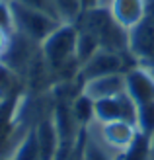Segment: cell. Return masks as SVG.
Listing matches in <instances>:
<instances>
[{"label": "cell", "mask_w": 154, "mask_h": 160, "mask_svg": "<svg viewBox=\"0 0 154 160\" xmlns=\"http://www.w3.org/2000/svg\"><path fill=\"white\" fill-rule=\"evenodd\" d=\"M82 160H111V158L107 156L105 148L100 147V142H96L94 139H86Z\"/></svg>", "instance_id": "17"}, {"label": "cell", "mask_w": 154, "mask_h": 160, "mask_svg": "<svg viewBox=\"0 0 154 160\" xmlns=\"http://www.w3.org/2000/svg\"><path fill=\"white\" fill-rule=\"evenodd\" d=\"M0 29L6 31L8 35H12L16 28H14V16H12V8H10V0H0Z\"/></svg>", "instance_id": "16"}, {"label": "cell", "mask_w": 154, "mask_h": 160, "mask_svg": "<svg viewBox=\"0 0 154 160\" xmlns=\"http://www.w3.org/2000/svg\"><path fill=\"white\" fill-rule=\"evenodd\" d=\"M10 8H12V16H14V28L18 33L26 35L27 39L35 43H41L43 39L53 33V31L61 26V22L53 18V16L45 14L35 8L23 6L18 0H10Z\"/></svg>", "instance_id": "2"}, {"label": "cell", "mask_w": 154, "mask_h": 160, "mask_svg": "<svg viewBox=\"0 0 154 160\" xmlns=\"http://www.w3.org/2000/svg\"><path fill=\"white\" fill-rule=\"evenodd\" d=\"M125 92L137 106L154 102V70L147 65H135L125 72Z\"/></svg>", "instance_id": "5"}, {"label": "cell", "mask_w": 154, "mask_h": 160, "mask_svg": "<svg viewBox=\"0 0 154 160\" xmlns=\"http://www.w3.org/2000/svg\"><path fill=\"white\" fill-rule=\"evenodd\" d=\"M70 111L74 115L78 127H88L90 121L94 119V100L84 92H80L70 103Z\"/></svg>", "instance_id": "10"}, {"label": "cell", "mask_w": 154, "mask_h": 160, "mask_svg": "<svg viewBox=\"0 0 154 160\" xmlns=\"http://www.w3.org/2000/svg\"><path fill=\"white\" fill-rule=\"evenodd\" d=\"M137 129L148 137L154 133V102L137 106Z\"/></svg>", "instance_id": "15"}, {"label": "cell", "mask_w": 154, "mask_h": 160, "mask_svg": "<svg viewBox=\"0 0 154 160\" xmlns=\"http://www.w3.org/2000/svg\"><path fill=\"white\" fill-rule=\"evenodd\" d=\"M82 92L96 102L102 98H111L121 92H125V72H115V74H105L92 80H86L82 84Z\"/></svg>", "instance_id": "6"}, {"label": "cell", "mask_w": 154, "mask_h": 160, "mask_svg": "<svg viewBox=\"0 0 154 160\" xmlns=\"http://www.w3.org/2000/svg\"><path fill=\"white\" fill-rule=\"evenodd\" d=\"M18 2L23 4V6L35 8V10H41V12H45V14H49V16H53V18L59 20V16H57V12H55L51 0H18ZM59 22H61V20H59ZM61 23H62V22H61Z\"/></svg>", "instance_id": "18"}, {"label": "cell", "mask_w": 154, "mask_h": 160, "mask_svg": "<svg viewBox=\"0 0 154 160\" xmlns=\"http://www.w3.org/2000/svg\"><path fill=\"white\" fill-rule=\"evenodd\" d=\"M12 160H41V150H39V141L35 129H31L26 133V137L22 139L18 145Z\"/></svg>", "instance_id": "13"}, {"label": "cell", "mask_w": 154, "mask_h": 160, "mask_svg": "<svg viewBox=\"0 0 154 160\" xmlns=\"http://www.w3.org/2000/svg\"><path fill=\"white\" fill-rule=\"evenodd\" d=\"M0 160H6V158H0Z\"/></svg>", "instance_id": "22"}, {"label": "cell", "mask_w": 154, "mask_h": 160, "mask_svg": "<svg viewBox=\"0 0 154 160\" xmlns=\"http://www.w3.org/2000/svg\"><path fill=\"white\" fill-rule=\"evenodd\" d=\"M94 119L98 123L129 121L137 125V103L127 92H121L111 98H102L94 102Z\"/></svg>", "instance_id": "3"}, {"label": "cell", "mask_w": 154, "mask_h": 160, "mask_svg": "<svg viewBox=\"0 0 154 160\" xmlns=\"http://www.w3.org/2000/svg\"><path fill=\"white\" fill-rule=\"evenodd\" d=\"M125 55H131V53H115V51H109V49H98L78 68V76L82 78V84L86 80H92V78H98V76L127 72L129 68H133V67H127Z\"/></svg>", "instance_id": "4"}, {"label": "cell", "mask_w": 154, "mask_h": 160, "mask_svg": "<svg viewBox=\"0 0 154 160\" xmlns=\"http://www.w3.org/2000/svg\"><path fill=\"white\" fill-rule=\"evenodd\" d=\"M80 4H82V14L88 12V10H94V8L100 6V0H80Z\"/></svg>", "instance_id": "20"}, {"label": "cell", "mask_w": 154, "mask_h": 160, "mask_svg": "<svg viewBox=\"0 0 154 160\" xmlns=\"http://www.w3.org/2000/svg\"><path fill=\"white\" fill-rule=\"evenodd\" d=\"M35 133L39 141V150H41V160H55L61 147V137L55 125V119L53 117L41 119L39 125L35 127Z\"/></svg>", "instance_id": "9"}, {"label": "cell", "mask_w": 154, "mask_h": 160, "mask_svg": "<svg viewBox=\"0 0 154 160\" xmlns=\"http://www.w3.org/2000/svg\"><path fill=\"white\" fill-rule=\"evenodd\" d=\"M76 43H78V26L76 23H61L53 33H49L39 47L47 68L51 70H62L68 65H78L76 59Z\"/></svg>", "instance_id": "1"}, {"label": "cell", "mask_w": 154, "mask_h": 160, "mask_svg": "<svg viewBox=\"0 0 154 160\" xmlns=\"http://www.w3.org/2000/svg\"><path fill=\"white\" fill-rule=\"evenodd\" d=\"M115 160H150V137L139 133L125 150H121Z\"/></svg>", "instance_id": "11"}, {"label": "cell", "mask_w": 154, "mask_h": 160, "mask_svg": "<svg viewBox=\"0 0 154 160\" xmlns=\"http://www.w3.org/2000/svg\"><path fill=\"white\" fill-rule=\"evenodd\" d=\"M109 10L119 26L131 29L147 14V0H111Z\"/></svg>", "instance_id": "7"}, {"label": "cell", "mask_w": 154, "mask_h": 160, "mask_svg": "<svg viewBox=\"0 0 154 160\" xmlns=\"http://www.w3.org/2000/svg\"><path fill=\"white\" fill-rule=\"evenodd\" d=\"M137 135H139L137 125L129 121H111V123L102 125V137L105 141V145L119 150V152L131 145Z\"/></svg>", "instance_id": "8"}, {"label": "cell", "mask_w": 154, "mask_h": 160, "mask_svg": "<svg viewBox=\"0 0 154 160\" xmlns=\"http://www.w3.org/2000/svg\"><path fill=\"white\" fill-rule=\"evenodd\" d=\"M53 8L62 23H76L82 16V4L80 0H51Z\"/></svg>", "instance_id": "14"}, {"label": "cell", "mask_w": 154, "mask_h": 160, "mask_svg": "<svg viewBox=\"0 0 154 160\" xmlns=\"http://www.w3.org/2000/svg\"><path fill=\"white\" fill-rule=\"evenodd\" d=\"M150 160H154V133L150 135Z\"/></svg>", "instance_id": "21"}, {"label": "cell", "mask_w": 154, "mask_h": 160, "mask_svg": "<svg viewBox=\"0 0 154 160\" xmlns=\"http://www.w3.org/2000/svg\"><path fill=\"white\" fill-rule=\"evenodd\" d=\"M102 49L100 41L92 31H88L84 28L78 26V43H76V59H78V65H84V62L92 57V55Z\"/></svg>", "instance_id": "12"}, {"label": "cell", "mask_w": 154, "mask_h": 160, "mask_svg": "<svg viewBox=\"0 0 154 160\" xmlns=\"http://www.w3.org/2000/svg\"><path fill=\"white\" fill-rule=\"evenodd\" d=\"M8 45H10V35H8L6 31H2V29H0V57H2V55L6 53Z\"/></svg>", "instance_id": "19"}]
</instances>
